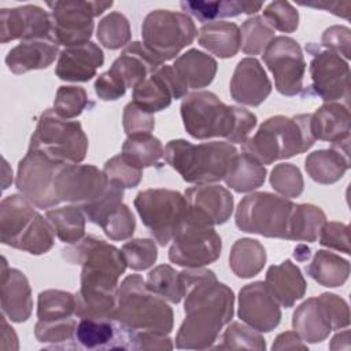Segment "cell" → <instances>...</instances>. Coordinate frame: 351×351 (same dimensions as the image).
<instances>
[{
	"instance_id": "58",
	"label": "cell",
	"mask_w": 351,
	"mask_h": 351,
	"mask_svg": "<svg viewBox=\"0 0 351 351\" xmlns=\"http://www.w3.org/2000/svg\"><path fill=\"white\" fill-rule=\"evenodd\" d=\"M273 350H307V346L303 343L300 336L293 330L282 332L278 335L271 346Z\"/></svg>"
},
{
	"instance_id": "55",
	"label": "cell",
	"mask_w": 351,
	"mask_h": 351,
	"mask_svg": "<svg viewBox=\"0 0 351 351\" xmlns=\"http://www.w3.org/2000/svg\"><path fill=\"white\" fill-rule=\"evenodd\" d=\"M322 47L346 60L351 58V32L346 26H330L322 34Z\"/></svg>"
},
{
	"instance_id": "45",
	"label": "cell",
	"mask_w": 351,
	"mask_h": 351,
	"mask_svg": "<svg viewBox=\"0 0 351 351\" xmlns=\"http://www.w3.org/2000/svg\"><path fill=\"white\" fill-rule=\"evenodd\" d=\"M77 326V317L64 319L44 322L37 321L34 325V336L40 343L52 344L53 348H74V330Z\"/></svg>"
},
{
	"instance_id": "22",
	"label": "cell",
	"mask_w": 351,
	"mask_h": 351,
	"mask_svg": "<svg viewBox=\"0 0 351 351\" xmlns=\"http://www.w3.org/2000/svg\"><path fill=\"white\" fill-rule=\"evenodd\" d=\"M133 330L112 318H78L74 330V348L132 350Z\"/></svg>"
},
{
	"instance_id": "23",
	"label": "cell",
	"mask_w": 351,
	"mask_h": 351,
	"mask_svg": "<svg viewBox=\"0 0 351 351\" xmlns=\"http://www.w3.org/2000/svg\"><path fill=\"white\" fill-rule=\"evenodd\" d=\"M237 315L258 332H271L281 321L280 304L263 281L247 284L240 289Z\"/></svg>"
},
{
	"instance_id": "24",
	"label": "cell",
	"mask_w": 351,
	"mask_h": 351,
	"mask_svg": "<svg viewBox=\"0 0 351 351\" xmlns=\"http://www.w3.org/2000/svg\"><path fill=\"white\" fill-rule=\"evenodd\" d=\"M229 90L234 101L256 107L269 97L271 82L259 60L255 58H244L234 69Z\"/></svg>"
},
{
	"instance_id": "46",
	"label": "cell",
	"mask_w": 351,
	"mask_h": 351,
	"mask_svg": "<svg viewBox=\"0 0 351 351\" xmlns=\"http://www.w3.org/2000/svg\"><path fill=\"white\" fill-rule=\"evenodd\" d=\"M221 350H258L266 348V341L261 332L240 322H232L222 335Z\"/></svg>"
},
{
	"instance_id": "17",
	"label": "cell",
	"mask_w": 351,
	"mask_h": 351,
	"mask_svg": "<svg viewBox=\"0 0 351 351\" xmlns=\"http://www.w3.org/2000/svg\"><path fill=\"white\" fill-rule=\"evenodd\" d=\"M263 62L274 77L276 89L284 96H296L303 89L306 62L296 40L278 36L266 47Z\"/></svg>"
},
{
	"instance_id": "53",
	"label": "cell",
	"mask_w": 351,
	"mask_h": 351,
	"mask_svg": "<svg viewBox=\"0 0 351 351\" xmlns=\"http://www.w3.org/2000/svg\"><path fill=\"white\" fill-rule=\"evenodd\" d=\"M122 121H123V129L128 136L151 134V132L155 128L154 115L141 110L133 101L125 106Z\"/></svg>"
},
{
	"instance_id": "56",
	"label": "cell",
	"mask_w": 351,
	"mask_h": 351,
	"mask_svg": "<svg viewBox=\"0 0 351 351\" xmlns=\"http://www.w3.org/2000/svg\"><path fill=\"white\" fill-rule=\"evenodd\" d=\"M173 343L167 335L158 332H133L132 350H171Z\"/></svg>"
},
{
	"instance_id": "3",
	"label": "cell",
	"mask_w": 351,
	"mask_h": 351,
	"mask_svg": "<svg viewBox=\"0 0 351 351\" xmlns=\"http://www.w3.org/2000/svg\"><path fill=\"white\" fill-rule=\"evenodd\" d=\"M181 118L189 136L197 140L223 137L229 143L243 144L256 126V115L243 107L228 106L208 90L185 96Z\"/></svg>"
},
{
	"instance_id": "8",
	"label": "cell",
	"mask_w": 351,
	"mask_h": 351,
	"mask_svg": "<svg viewBox=\"0 0 351 351\" xmlns=\"http://www.w3.org/2000/svg\"><path fill=\"white\" fill-rule=\"evenodd\" d=\"M51 222L36 211L23 195H10L0 203V239L12 248L32 255L48 252L55 243Z\"/></svg>"
},
{
	"instance_id": "16",
	"label": "cell",
	"mask_w": 351,
	"mask_h": 351,
	"mask_svg": "<svg viewBox=\"0 0 351 351\" xmlns=\"http://www.w3.org/2000/svg\"><path fill=\"white\" fill-rule=\"evenodd\" d=\"M171 241L170 262L186 269L203 267L221 255L222 241L214 228L193 223L186 218Z\"/></svg>"
},
{
	"instance_id": "39",
	"label": "cell",
	"mask_w": 351,
	"mask_h": 351,
	"mask_svg": "<svg viewBox=\"0 0 351 351\" xmlns=\"http://www.w3.org/2000/svg\"><path fill=\"white\" fill-rule=\"evenodd\" d=\"M45 217L53 226L58 239L66 244H74L85 236L86 217L78 206L51 208L45 213Z\"/></svg>"
},
{
	"instance_id": "29",
	"label": "cell",
	"mask_w": 351,
	"mask_h": 351,
	"mask_svg": "<svg viewBox=\"0 0 351 351\" xmlns=\"http://www.w3.org/2000/svg\"><path fill=\"white\" fill-rule=\"evenodd\" d=\"M59 52V44L53 37L21 41L5 56V64L14 74L41 70L51 66Z\"/></svg>"
},
{
	"instance_id": "7",
	"label": "cell",
	"mask_w": 351,
	"mask_h": 351,
	"mask_svg": "<svg viewBox=\"0 0 351 351\" xmlns=\"http://www.w3.org/2000/svg\"><path fill=\"white\" fill-rule=\"evenodd\" d=\"M114 319L133 332L169 335L173 330L174 314L163 298L147 288L140 274H130L118 285Z\"/></svg>"
},
{
	"instance_id": "4",
	"label": "cell",
	"mask_w": 351,
	"mask_h": 351,
	"mask_svg": "<svg viewBox=\"0 0 351 351\" xmlns=\"http://www.w3.org/2000/svg\"><path fill=\"white\" fill-rule=\"evenodd\" d=\"M55 191L59 202L78 206L95 225L123 199V188L93 165L62 163L55 177Z\"/></svg>"
},
{
	"instance_id": "41",
	"label": "cell",
	"mask_w": 351,
	"mask_h": 351,
	"mask_svg": "<svg viewBox=\"0 0 351 351\" xmlns=\"http://www.w3.org/2000/svg\"><path fill=\"white\" fill-rule=\"evenodd\" d=\"M165 148L159 138L152 134L128 136L122 145V155L132 165L144 169L159 165Z\"/></svg>"
},
{
	"instance_id": "37",
	"label": "cell",
	"mask_w": 351,
	"mask_h": 351,
	"mask_svg": "<svg viewBox=\"0 0 351 351\" xmlns=\"http://www.w3.org/2000/svg\"><path fill=\"white\" fill-rule=\"evenodd\" d=\"M266 263L265 247L254 239H239L230 250L229 266L240 278L256 276Z\"/></svg>"
},
{
	"instance_id": "14",
	"label": "cell",
	"mask_w": 351,
	"mask_h": 351,
	"mask_svg": "<svg viewBox=\"0 0 351 351\" xmlns=\"http://www.w3.org/2000/svg\"><path fill=\"white\" fill-rule=\"evenodd\" d=\"M112 1H53L51 8L52 37L59 45L75 47L89 41L93 33V18L110 8Z\"/></svg>"
},
{
	"instance_id": "9",
	"label": "cell",
	"mask_w": 351,
	"mask_h": 351,
	"mask_svg": "<svg viewBox=\"0 0 351 351\" xmlns=\"http://www.w3.org/2000/svg\"><path fill=\"white\" fill-rule=\"evenodd\" d=\"M29 148L43 151L62 163H80L88 152V137L80 122L67 121L48 108L38 118Z\"/></svg>"
},
{
	"instance_id": "35",
	"label": "cell",
	"mask_w": 351,
	"mask_h": 351,
	"mask_svg": "<svg viewBox=\"0 0 351 351\" xmlns=\"http://www.w3.org/2000/svg\"><path fill=\"white\" fill-rule=\"evenodd\" d=\"M266 167L247 152L237 154L223 178L225 184L239 192H251L263 185L266 180Z\"/></svg>"
},
{
	"instance_id": "47",
	"label": "cell",
	"mask_w": 351,
	"mask_h": 351,
	"mask_svg": "<svg viewBox=\"0 0 351 351\" xmlns=\"http://www.w3.org/2000/svg\"><path fill=\"white\" fill-rule=\"evenodd\" d=\"M99 226L103 229L108 239L114 241H122L133 236L136 229V219L132 210L126 204L121 203L103 218Z\"/></svg>"
},
{
	"instance_id": "40",
	"label": "cell",
	"mask_w": 351,
	"mask_h": 351,
	"mask_svg": "<svg viewBox=\"0 0 351 351\" xmlns=\"http://www.w3.org/2000/svg\"><path fill=\"white\" fill-rule=\"evenodd\" d=\"M77 299L75 295L60 291V289H47L38 293L37 299V318L44 322L64 321L75 318Z\"/></svg>"
},
{
	"instance_id": "54",
	"label": "cell",
	"mask_w": 351,
	"mask_h": 351,
	"mask_svg": "<svg viewBox=\"0 0 351 351\" xmlns=\"http://www.w3.org/2000/svg\"><path fill=\"white\" fill-rule=\"evenodd\" d=\"M319 244L344 254H351L348 226L341 222H325L319 232Z\"/></svg>"
},
{
	"instance_id": "59",
	"label": "cell",
	"mask_w": 351,
	"mask_h": 351,
	"mask_svg": "<svg viewBox=\"0 0 351 351\" xmlns=\"http://www.w3.org/2000/svg\"><path fill=\"white\" fill-rule=\"evenodd\" d=\"M302 5H307V7H314V8H322L326 11L333 12L337 16L350 18V12H351V3L350 1H318V3H300Z\"/></svg>"
},
{
	"instance_id": "34",
	"label": "cell",
	"mask_w": 351,
	"mask_h": 351,
	"mask_svg": "<svg viewBox=\"0 0 351 351\" xmlns=\"http://www.w3.org/2000/svg\"><path fill=\"white\" fill-rule=\"evenodd\" d=\"M182 11L189 12L200 22H214L218 18H228V16H239L241 14L252 15L256 14L263 3L261 1H181L180 3Z\"/></svg>"
},
{
	"instance_id": "50",
	"label": "cell",
	"mask_w": 351,
	"mask_h": 351,
	"mask_svg": "<svg viewBox=\"0 0 351 351\" xmlns=\"http://www.w3.org/2000/svg\"><path fill=\"white\" fill-rule=\"evenodd\" d=\"M126 265L136 271L151 267L158 258V248L151 239H133L122 245Z\"/></svg>"
},
{
	"instance_id": "10",
	"label": "cell",
	"mask_w": 351,
	"mask_h": 351,
	"mask_svg": "<svg viewBox=\"0 0 351 351\" xmlns=\"http://www.w3.org/2000/svg\"><path fill=\"white\" fill-rule=\"evenodd\" d=\"M293 207L295 203L287 197L269 192H254L239 203L234 215L236 226L245 233L288 240Z\"/></svg>"
},
{
	"instance_id": "12",
	"label": "cell",
	"mask_w": 351,
	"mask_h": 351,
	"mask_svg": "<svg viewBox=\"0 0 351 351\" xmlns=\"http://www.w3.org/2000/svg\"><path fill=\"white\" fill-rule=\"evenodd\" d=\"M134 207L159 245H167L186 218L185 196L177 191L151 188L137 193Z\"/></svg>"
},
{
	"instance_id": "48",
	"label": "cell",
	"mask_w": 351,
	"mask_h": 351,
	"mask_svg": "<svg viewBox=\"0 0 351 351\" xmlns=\"http://www.w3.org/2000/svg\"><path fill=\"white\" fill-rule=\"evenodd\" d=\"M270 185L282 197L292 199L302 195L304 181L298 166L292 163H280L276 165L270 173Z\"/></svg>"
},
{
	"instance_id": "21",
	"label": "cell",
	"mask_w": 351,
	"mask_h": 351,
	"mask_svg": "<svg viewBox=\"0 0 351 351\" xmlns=\"http://www.w3.org/2000/svg\"><path fill=\"white\" fill-rule=\"evenodd\" d=\"M52 37L51 14L38 5L26 4L0 11V41L34 40Z\"/></svg>"
},
{
	"instance_id": "26",
	"label": "cell",
	"mask_w": 351,
	"mask_h": 351,
	"mask_svg": "<svg viewBox=\"0 0 351 351\" xmlns=\"http://www.w3.org/2000/svg\"><path fill=\"white\" fill-rule=\"evenodd\" d=\"M103 63L104 53L101 48L88 41L60 51L55 73L63 81L86 82L96 75L97 69L101 67Z\"/></svg>"
},
{
	"instance_id": "1",
	"label": "cell",
	"mask_w": 351,
	"mask_h": 351,
	"mask_svg": "<svg viewBox=\"0 0 351 351\" xmlns=\"http://www.w3.org/2000/svg\"><path fill=\"white\" fill-rule=\"evenodd\" d=\"M185 319L176 336L177 348L206 350L218 340L233 318V291L219 282L213 270L196 267L180 271Z\"/></svg>"
},
{
	"instance_id": "13",
	"label": "cell",
	"mask_w": 351,
	"mask_h": 351,
	"mask_svg": "<svg viewBox=\"0 0 351 351\" xmlns=\"http://www.w3.org/2000/svg\"><path fill=\"white\" fill-rule=\"evenodd\" d=\"M350 310L347 302L335 293H321L304 300L292 315V326L303 341L319 343L335 329L347 328Z\"/></svg>"
},
{
	"instance_id": "38",
	"label": "cell",
	"mask_w": 351,
	"mask_h": 351,
	"mask_svg": "<svg viewBox=\"0 0 351 351\" xmlns=\"http://www.w3.org/2000/svg\"><path fill=\"white\" fill-rule=\"evenodd\" d=\"M325 222L326 215L319 207L308 203L295 204L289 219L288 240L314 243Z\"/></svg>"
},
{
	"instance_id": "57",
	"label": "cell",
	"mask_w": 351,
	"mask_h": 351,
	"mask_svg": "<svg viewBox=\"0 0 351 351\" xmlns=\"http://www.w3.org/2000/svg\"><path fill=\"white\" fill-rule=\"evenodd\" d=\"M95 92L99 96V99L104 101L117 100L122 97L126 92V89L121 85V82L107 70L106 73L100 74L97 80L95 81Z\"/></svg>"
},
{
	"instance_id": "52",
	"label": "cell",
	"mask_w": 351,
	"mask_h": 351,
	"mask_svg": "<svg viewBox=\"0 0 351 351\" xmlns=\"http://www.w3.org/2000/svg\"><path fill=\"white\" fill-rule=\"evenodd\" d=\"M273 30L282 33H292L299 25V12L289 1H273L270 3L262 16Z\"/></svg>"
},
{
	"instance_id": "62",
	"label": "cell",
	"mask_w": 351,
	"mask_h": 351,
	"mask_svg": "<svg viewBox=\"0 0 351 351\" xmlns=\"http://www.w3.org/2000/svg\"><path fill=\"white\" fill-rule=\"evenodd\" d=\"M293 256L300 262L307 261L310 258V248H307V245L304 244H299L293 251Z\"/></svg>"
},
{
	"instance_id": "32",
	"label": "cell",
	"mask_w": 351,
	"mask_h": 351,
	"mask_svg": "<svg viewBox=\"0 0 351 351\" xmlns=\"http://www.w3.org/2000/svg\"><path fill=\"white\" fill-rule=\"evenodd\" d=\"M217 60L199 49H189L180 55L173 69L186 89L208 86L217 74Z\"/></svg>"
},
{
	"instance_id": "19",
	"label": "cell",
	"mask_w": 351,
	"mask_h": 351,
	"mask_svg": "<svg viewBox=\"0 0 351 351\" xmlns=\"http://www.w3.org/2000/svg\"><path fill=\"white\" fill-rule=\"evenodd\" d=\"M184 196L186 219L193 223L214 228L225 223L233 213V196L221 185H196L188 188Z\"/></svg>"
},
{
	"instance_id": "18",
	"label": "cell",
	"mask_w": 351,
	"mask_h": 351,
	"mask_svg": "<svg viewBox=\"0 0 351 351\" xmlns=\"http://www.w3.org/2000/svg\"><path fill=\"white\" fill-rule=\"evenodd\" d=\"M306 48L313 55L310 62V75L314 93L326 103L340 99H344L346 103H348L350 67L347 60L313 44Z\"/></svg>"
},
{
	"instance_id": "15",
	"label": "cell",
	"mask_w": 351,
	"mask_h": 351,
	"mask_svg": "<svg viewBox=\"0 0 351 351\" xmlns=\"http://www.w3.org/2000/svg\"><path fill=\"white\" fill-rule=\"evenodd\" d=\"M62 162L53 160L38 149L29 148L18 163L15 185L36 207L49 208L59 204L55 191V177Z\"/></svg>"
},
{
	"instance_id": "44",
	"label": "cell",
	"mask_w": 351,
	"mask_h": 351,
	"mask_svg": "<svg viewBox=\"0 0 351 351\" xmlns=\"http://www.w3.org/2000/svg\"><path fill=\"white\" fill-rule=\"evenodd\" d=\"M241 51L247 55H261L274 38V30L262 16H252L244 21L240 29Z\"/></svg>"
},
{
	"instance_id": "6",
	"label": "cell",
	"mask_w": 351,
	"mask_h": 351,
	"mask_svg": "<svg viewBox=\"0 0 351 351\" xmlns=\"http://www.w3.org/2000/svg\"><path fill=\"white\" fill-rule=\"evenodd\" d=\"M237 148L226 141L192 144L186 140H171L165 147V160L184 181L203 185L225 178Z\"/></svg>"
},
{
	"instance_id": "36",
	"label": "cell",
	"mask_w": 351,
	"mask_h": 351,
	"mask_svg": "<svg viewBox=\"0 0 351 351\" xmlns=\"http://www.w3.org/2000/svg\"><path fill=\"white\" fill-rule=\"evenodd\" d=\"M307 274L319 285L328 288L341 287L350 274V262L340 255L319 250L306 266Z\"/></svg>"
},
{
	"instance_id": "60",
	"label": "cell",
	"mask_w": 351,
	"mask_h": 351,
	"mask_svg": "<svg viewBox=\"0 0 351 351\" xmlns=\"http://www.w3.org/2000/svg\"><path fill=\"white\" fill-rule=\"evenodd\" d=\"M1 348L3 350H18V337L14 332V329L7 324L5 315H1Z\"/></svg>"
},
{
	"instance_id": "33",
	"label": "cell",
	"mask_w": 351,
	"mask_h": 351,
	"mask_svg": "<svg viewBox=\"0 0 351 351\" xmlns=\"http://www.w3.org/2000/svg\"><path fill=\"white\" fill-rule=\"evenodd\" d=\"M197 41L221 59L233 58L241 48L240 27L233 22H208L200 27Z\"/></svg>"
},
{
	"instance_id": "43",
	"label": "cell",
	"mask_w": 351,
	"mask_h": 351,
	"mask_svg": "<svg viewBox=\"0 0 351 351\" xmlns=\"http://www.w3.org/2000/svg\"><path fill=\"white\" fill-rule=\"evenodd\" d=\"M96 37L108 49H119L128 45L132 37L128 18L117 11L110 12L99 22Z\"/></svg>"
},
{
	"instance_id": "20",
	"label": "cell",
	"mask_w": 351,
	"mask_h": 351,
	"mask_svg": "<svg viewBox=\"0 0 351 351\" xmlns=\"http://www.w3.org/2000/svg\"><path fill=\"white\" fill-rule=\"evenodd\" d=\"M188 95V89L177 77L173 66L162 64L133 89L132 101L141 110L154 114L167 108L173 99Z\"/></svg>"
},
{
	"instance_id": "25",
	"label": "cell",
	"mask_w": 351,
	"mask_h": 351,
	"mask_svg": "<svg viewBox=\"0 0 351 351\" xmlns=\"http://www.w3.org/2000/svg\"><path fill=\"white\" fill-rule=\"evenodd\" d=\"M1 311L12 322H25L32 314L33 299L27 277L18 269L8 267L5 258L1 263L0 285Z\"/></svg>"
},
{
	"instance_id": "2",
	"label": "cell",
	"mask_w": 351,
	"mask_h": 351,
	"mask_svg": "<svg viewBox=\"0 0 351 351\" xmlns=\"http://www.w3.org/2000/svg\"><path fill=\"white\" fill-rule=\"evenodd\" d=\"M62 255L82 267L81 287L75 295L77 318L114 319L118 280L128 266L122 251L89 234L63 248Z\"/></svg>"
},
{
	"instance_id": "61",
	"label": "cell",
	"mask_w": 351,
	"mask_h": 351,
	"mask_svg": "<svg viewBox=\"0 0 351 351\" xmlns=\"http://www.w3.org/2000/svg\"><path fill=\"white\" fill-rule=\"evenodd\" d=\"M343 341H348L350 343V330L348 329H346V330L337 333L336 336H333V339L330 341V346H329L330 350H341L343 348L341 347Z\"/></svg>"
},
{
	"instance_id": "31",
	"label": "cell",
	"mask_w": 351,
	"mask_h": 351,
	"mask_svg": "<svg viewBox=\"0 0 351 351\" xmlns=\"http://www.w3.org/2000/svg\"><path fill=\"white\" fill-rule=\"evenodd\" d=\"M311 133L315 140L322 141H340L350 137L351 114L348 104L325 103L310 118Z\"/></svg>"
},
{
	"instance_id": "27",
	"label": "cell",
	"mask_w": 351,
	"mask_h": 351,
	"mask_svg": "<svg viewBox=\"0 0 351 351\" xmlns=\"http://www.w3.org/2000/svg\"><path fill=\"white\" fill-rule=\"evenodd\" d=\"M160 66L162 63L156 60L143 43L133 41L125 47L108 71L125 89H134Z\"/></svg>"
},
{
	"instance_id": "51",
	"label": "cell",
	"mask_w": 351,
	"mask_h": 351,
	"mask_svg": "<svg viewBox=\"0 0 351 351\" xmlns=\"http://www.w3.org/2000/svg\"><path fill=\"white\" fill-rule=\"evenodd\" d=\"M103 171L110 181L121 185L123 189L137 186L143 178V169L132 165L122 154L108 159L104 163Z\"/></svg>"
},
{
	"instance_id": "42",
	"label": "cell",
	"mask_w": 351,
	"mask_h": 351,
	"mask_svg": "<svg viewBox=\"0 0 351 351\" xmlns=\"http://www.w3.org/2000/svg\"><path fill=\"white\" fill-rule=\"evenodd\" d=\"M147 288L167 302L178 303L182 299V287L180 273L169 265L154 267L145 280Z\"/></svg>"
},
{
	"instance_id": "49",
	"label": "cell",
	"mask_w": 351,
	"mask_h": 351,
	"mask_svg": "<svg viewBox=\"0 0 351 351\" xmlns=\"http://www.w3.org/2000/svg\"><path fill=\"white\" fill-rule=\"evenodd\" d=\"M89 106L86 90L81 86H60L53 100L55 112L64 118L71 119L78 115Z\"/></svg>"
},
{
	"instance_id": "5",
	"label": "cell",
	"mask_w": 351,
	"mask_h": 351,
	"mask_svg": "<svg viewBox=\"0 0 351 351\" xmlns=\"http://www.w3.org/2000/svg\"><path fill=\"white\" fill-rule=\"evenodd\" d=\"M310 118L311 114H300L292 118L270 117L252 137L241 144V149L262 165H271L276 160L303 154L315 143Z\"/></svg>"
},
{
	"instance_id": "30",
	"label": "cell",
	"mask_w": 351,
	"mask_h": 351,
	"mask_svg": "<svg viewBox=\"0 0 351 351\" xmlns=\"http://www.w3.org/2000/svg\"><path fill=\"white\" fill-rule=\"evenodd\" d=\"M265 285L280 306L289 308L306 293V280L300 269L289 259L273 265L266 271Z\"/></svg>"
},
{
	"instance_id": "28",
	"label": "cell",
	"mask_w": 351,
	"mask_h": 351,
	"mask_svg": "<svg viewBox=\"0 0 351 351\" xmlns=\"http://www.w3.org/2000/svg\"><path fill=\"white\" fill-rule=\"evenodd\" d=\"M304 169L318 184H335L350 169V137L332 143L329 149H318L307 155Z\"/></svg>"
},
{
	"instance_id": "11",
	"label": "cell",
	"mask_w": 351,
	"mask_h": 351,
	"mask_svg": "<svg viewBox=\"0 0 351 351\" xmlns=\"http://www.w3.org/2000/svg\"><path fill=\"white\" fill-rule=\"evenodd\" d=\"M196 34V26L188 14L170 10L151 11L141 26L143 44L162 64L192 44Z\"/></svg>"
}]
</instances>
